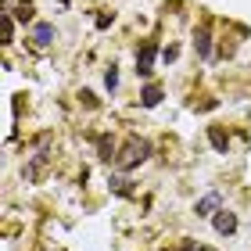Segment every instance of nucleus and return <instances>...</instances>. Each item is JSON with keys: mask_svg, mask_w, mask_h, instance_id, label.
Segmentation results:
<instances>
[{"mask_svg": "<svg viewBox=\"0 0 251 251\" xmlns=\"http://www.w3.org/2000/svg\"><path fill=\"white\" fill-rule=\"evenodd\" d=\"M147 154H151V140H140V136H129L122 147V154L115 158L119 169H136L140 162H147Z\"/></svg>", "mask_w": 251, "mask_h": 251, "instance_id": "nucleus-1", "label": "nucleus"}, {"mask_svg": "<svg viewBox=\"0 0 251 251\" xmlns=\"http://www.w3.org/2000/svg\"><path fill=\"white\" fill-rule=\"evenodd\" d=\"M154 54H158V43H144L140 47V54H136V75H151Z\"/></svg>", "mask_w": 251, "mask_h": 251, "instance_id": "nucleus-2", "label": "nucleus"}, {"mask_svg": "<svg viewBox=\"0 0 251 251\" xmlns=\"http://www.w3.org/2000/svg\"><path fill=\"white\" fill-rule=\"evenodd\" d=\"M54 40H58V29H54L50 22H40V25L32 29V43H36V47H50Z\"/></svg>", "mask_w": 251, "mask_h": 251, "instance_id": "nucleus-3", "label": "nucleus"}, {"mask_svg": "<svg viewBox=\"0 0 251 251\" xmlns=\"http://www.w3.org/2000/svg\"><path fill=\"white\" fill-rule=\"evenodd\" d=\"M212 226H215V233H223V237H230L233 230H237V215L233 212H215V219H212Z\"/></svg>", "mask_w": 251, "mask_h": 251, "instance_id": "nucleus-4", "label": "nucleus"}, {"mask_svg": "<svg viewBox=\"0 0 251 251\" xmlns=\"http://www.w3.org/2000/svg\"><path fill=\"white\" fill-rule=\"evenodd\" d=\"M208 140H212V147H215L219 154H226V151H230V136H226V129H223V126H208Z\"/></svg>", "mask_w": 251, "mask_h": 251, "instance_id": "nucleus-5", "label": "nucleus"}, {"mask_svg": "<svg viewBox=\"0 0 251 251\" xmlns=\"http://www.w3.org/2000/svg\"><path fill=\"white\" fill-rule=\"evenodd\" d=\"M194 47H198L201 58H208V54H212V32H208V25L198 29V36H194Z\"/></svg>", "mask_w": 251, "mask_h": 251, "instance_id": "nucleus-6", "label": "nucleus"}, {"mask_svg": "<svg viewBox=\"0 0 251 251\" xmlns=\"http://www.w3.org/2000/svg\"><path fill=\"white\" fill-rule=\"evenodd\" d=\"M140 104L144 108H158V104H162V86H144V94H140Z\"/></svg>", "mask_w": 251, "mask_h": 251, "instance_id": "nucleus-7", "label": "nucleus"}, {"mask_svg": "<svg viewBox=\"0 0 251 251\" xmlns=\"http://www.w3.org/2000/svg\"><path fill=\"white\" fill-rule=\"evenodd\" d=\"M219 201H223L219 194H208V198H201L198 204H194V212H198V215H212L215 208H219Z\"/></svg>", "mask_w": 251, "mask_h": 251, "instance_id": "nucleus-8", "label": "nucleus"}, {"mask_svg": "<svg viewBox=\"0 0 251 251\" xmlns=\"http://www.w3.org/2000/svg\"><path fill=\"white\" fill-rule=\"evenodd\" d=\"M15 18L18 22H32V0H15Z\"/></svg>", "mask_w": 251, "mask_h": 251, "instance_id": "nucleus-9", "label": "nucleus"}, {"mask_svg": "<svg viewBox=\"0 0 251 251\" xmlns=\"http://www.w3.org/2000/svg\"><path fill=\"white\" fill-rule=\"evenodd\" d=\"M97 151H100V158H104V162H111L115 147H111V140H108V136H100V140H97Z\"/></svg>", "mask_w": 251, "mask_h": 251, "instance_id": "nucleus-10", "label": "nucleus"}, {"mask_svg": "<svg viewBox=\"0 0 251 251\" xmlns=\"http://www.w3.org/2000/svg\"><path fill=\"white\" fill-rule=\"evenodd\" d=\"M11 40H15V18H11V15H4V47H7Z\"/></svg>", "mask_w": 251, "mask_h": 251, "instance_id": "nucleus-11", "label": "nucleus"}, {"mask_svg": "<svg viewBox=\"0 0 251 251\" xmlns=\"http://www.w3.org/2000/svg\"><path fill=\"white\" fill-rule=\"evenodd\" d=\"M104 86H108V90H115V86H119V68H115V65H111L108 72H104Z\"/></svg>", "mask_w": 251, "mask_h": 251, "instance_id": "nucleus-12", "label": "nucleus"}, {"mask_svg": "<svg viewBox=\"0 0 251 251\" xmlns=\"http://www.w3.org/2000/svg\"><path fill=\"white\" fill-rule=\"evenodd\" d=\"M162 58H165V61H176V58H179V47H165Z\"/></svg>", "mask_w": 251, "mask_h": 251, "instance_id": "nucleus-13", "label": "nucleus"}, {"mask_svg": "<svg viewBox=\"0 0 251 251\" xmlns=\"http://www.w3.org/2000/svg\"><path fill=\"white\" fill-rule=\"evenodd\" d=\"M173 251H198V244H194V241H183V244H176Z\"/></svg>", "mask_w": 251, "mask_h": 251, "instance_id": "nucleus-14", "label": "nucleus"}, {"mask_svg": "<svg viewBox=\"0 0 251 251\" xmlns=\"http://www.w3.org/2000/svg\"><path fill=\"white\" fill-rule=\"evenodd\" d=\"M111 25V15H97V29H108Z\"/></svg>", "mask_w": 251, "mask_h": 251, "instance_id": "nucleus-15", "label": "nucleus"}, {"mask_svg": "<svg viewBox=\"0 0 251 251\" xmlns=\"http://www.w3.org/2000/svg\"><path fill=\"white\" fill-rule=\"evenodd\" d=\"M58 4H72V0H58Z\"/></svg>", "mask_w": 251, "mask_h": 251, "instance_id": "nucleus-16", "label": "nucleus"}, {"mask_svg": "<svg viewBox=\"0 0 251 251\" xmlns=\"http://www.w3.org/2000/svg\"><path fill=\"white\" fill-rule=\"evenodd\" d=\"M198 251H212V248H198Z\"/></svg>", "mask_w": 251, "mask_h": 251, "instance_id": "nucleus-17", "label": "nucleus"}]
</instances>
